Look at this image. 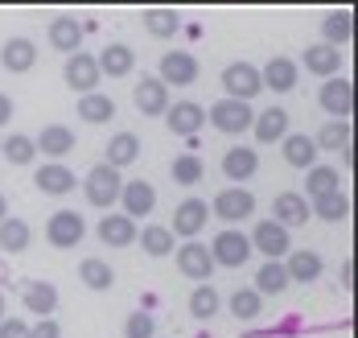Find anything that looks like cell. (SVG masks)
Wrapping results in <instances>:
<instances>
[{"instance_id":"4dcf8cb0","label":"cell","mask_w":358,"mask_h":338,"mask_svg":"<svg viewBox=\"0 0 358 338\" xmlns=\"http://www.w3.org/2000/svg\"><path fill=\"white\" fill-rule=\"evenodd\" d=\"M305 202H317L325 194H338L342 190V178H338V169L334 165H313V169H305Z\"/></svg>"},{"instance_id":"8fae6325","label":"cell","mask_w":358,"mask_h":338,"mask_svg":"<svg viewBox=\"0 0 358 338\" xmlns=\"http://www.w3.org/2000/svg\"><path fill=\"white\" fill-rule=\"evenodd\" d=\"M206 219H210V206L202 202V198H185V202H178V211H173V239H198V231L206 227Z\"/></svg>"},{"instance_id":"f1b7e54d","label":"cell","mask_w":358,"mask_h":338,"mask_svg":"<svg viewBox=\"0 0 358 338\" xmlns=\"http://www.w3.org/2000/svg\"><path fill=\"white\" fill-rule=\"evenodd\" d=\"M288 289H292V285H288L285 260H264L259 264V272H255V293H259V297H280Z\"/></svg>"},{"instance_id":"e0dca14e","label":"cell","mask_w":358,"mask_h":338,"mask_svg":"<svg viewBox=\"0 0 358 338\" xmlns=\"http://www.w3.org/2000/svg\"><path fill=\"white\" fill-rule=\"evenodd\" d=\"M157 78L165 87H189V83H198V58L185 54V50H173V54L161 58V75Z\"/></svg>"},{"instance_id":"8d00e7d4","label":"cell","mask_w":358,"mask_h":338,"mask_svg":"<svg viewBox=\"0 0 358 338\" xmlns=\"http://www.w3.org/2000/svg\"><path fill=\"white\" fill-rule=\"evenodd\" d=\"M78 281L87 285V289H95V293H103L115 285V272H111L108 260H99V256H87V260L78 264Z\"/></svg>"},{"instance_id":"816d5d0a","label":"cell","mask_w":358,"mask_h":338,"mask_svg":"<svg viewBox=\"0 0 358 338\" xmlns=\"http://www.w3.org/2000/svg\"><path fill=\"white\" fill-rule=\"evenodd\" d=\"M0 318H4V293H0Z\"/></svg>"},{"instance_id":"60d3db41","label":"cell","mask_w":358,"mask_h":338,"mask_svg":"<svg viewBox=\"0 0 358 338\" xmlns=\"http://www.w3.org/2000/svg\"><path fill=\"white\" fill-rule=\"evenodd\" d=\"M313 145L329 153H342L350 145V120H325V128L313 136Z\"/></svg>"},{"instance_id":"7dc6e473","label":"cell","mask_w":358,"mask_h":338,"mask_svg":"<svg viewBox=\"0 0 358 338\" xmlns=\"http://www.w3.org/2000/svg\"><path fill=\"white\" fill-rule=\"evenodd\" d=\"M0 338H29L25 318H0Z\"/></svg>"},{"instance_id":"cb8c5ba5","label":"cell","mask_w":358,"mask_h":338,"mask_svg":"<svg viewBox=\"0 0 358 338\" xmlns=\"http://www.w3.org/2000/svg\"><path fill=\"white\" fill-rule=\"evenodd\" d=\"M34 149L45 153V157H54V161H62L66 153H74V132L66 128V124H45V128L37 132Z\"/></svg>"},{"instance_id":"8992f818","label":"cell","mask_w":358,"mask_h":338,"mask_svg":"<svg viewBox=\"0 0 358 338\" xmlns=\"http://www.w3.org/2000/svg\"><path fill=\"white\" fill-rule=\"evenodd\" d=\"M206 120L215 124L218 132H227V136H243L251 128V120H255V112H251V104H239V99H218Z\"/></svg>"},{"instance_id":"f546056e","label":"cell","mask_w":358,"mask_h":338,"mask_svg":"<svg viewBox=\"0 0 358 338\" xmlns=\"http://www.w3.org/2000/svg\"><path fill=\"white\" fill-rule=\"evenodd\" d=\"M338 66H342V50H334V45H325V41H317V45L305 50V71H309V75L334 78Z\"/></svg>"},{"instance_id":"44dd1931","label":"cell","mask_w":358,"mask_h":338,"mask_svg":"<svg viewBox=\"0 0 358 338\" xmlns=\"http://www.w3.org/2000/svg\"><path fill=\"white\" fill-rule=\"evenodd\" d=\"M34 62H37V45L29 38H8L0 45V66L8 75H25V71H34Z\"/></svg>"},{"instance_id":"d590c367","label":"cell","mask_w":358,"mask_h":338,"mask_svg":"<svg viewBox=\"0 0 358 338\" xmlns=\"http://www.w3.org/2000/svg\"><path fill=\"white\" fill-rule=\"evenodd\" d=\"M144 29H148L152 38H161V41L178 38V29H181L178 8H144Z\"/></svg>"},{"instance_id":"ee69618b","label":"cell","mask_w":358,"mask_h":338,"mask_svg":"<svg viewBox=\"0 0 358 338\" xmlns=\"http://www.w3.org/2000/svg\"><path fill=\"white\" fill-rule=\"evenodd\" d=\"M0 153L13 161V165H29L37 157V149H34V136H21V132H13L8 141H0Z\"/></svg>"},{"instance_id":"9a60e30c","label":"cell","mask_w":358,"mask_h":338,"mask_svg":"<svg viewBox=\"0 0 358 338\" xmlns=\"http://www.w3.org/2000/svg\"><path fill=\"white\" fill-rule=\"evenodd\" d=\"M34 186L41 194H50V198H62V194H71L78 186V178H74V169H66L62 161H45V165H37Z\"/></svg>"},{"instance_id":"ac0fdd59","label":"cell","mask_w":358,"mask_h":338,"mask_svg":"<svg viewBox=\"0 0 358 338\" xmlns=\"http://www.w3.org/2000/svg\"><path fill=\"white\" fill-rule=\"evenodd\" d=\"M21 305L34 318H54V309H58V285H50V281H25L21 285Z\"/></svg>"},{"instance_id":"5b68a950","label":"cell","mask_w":358,"mask_h":338,"mask_svg":"<svg viewBox=\"0 0 358 338\" xmlns=\"http://www.w3.org/2000/svg\"><path fill=\"white\" fill-rule=\"evenodd\" d=\"M248 239H251V252H259L268 260H285L288 252H292V235L280 223H272V219H259Z\"/></svg>"},{"instance_id":"1f68e13d","label":"cell","mask_w":358,"mask_h":338,"mask_svg":"<svg viewBox=\"0 0 358 338\" xmlns=\"http://www.w3.org/2000/svg\"><path fill=\"white\" fill-rule=\"evenodd\" d=\"M136 157H141V136H136V132H115L108 141V161H103V165L124 169V165H132Z\"/></svg>"},{"instance_id":"7a4b0ae2","label":"cell","mask_w":358,"mask_h":338,"mask_svg":"<svg viewBox=\"0 0 358 338\" xmlns=\"http://www.w3.org/2000/svg\"><path fill=\"white\" fill-rule=\"evenodd\" d=\"M120 190H124V178H120V169H111V165H95V169H87V178H83L87 202L99 206V211H108L111 202H120Z\"/></svg>"},{"instance_id":"f907efd6","label":"cell","mask_w":358,"mask_h":338,"mask_svg":"<svg viewBox=\"0 0 358 338\" xmlns=\"http://www.w3.org/2000/svg\"><path fill=\"white\" fill-rule=\"evenodd\" d=\"M0 219H8V202H4V194H0Z\"/></svg>"},{"instance_id":"484cf974","label":"cell","mask_w":358,"mask_h":338,"mask_svg":"<svg viewBox=\"0 0 358 338\" xmlns=\"http://www.w3.org/2000/svg\"><path fill=\"white\" fill-rule=\"evenodd\" d=\"M50 45L58 50V54H78L83 50V25H78V17H58V21H50Z\"/></svg>"},{"instance_id":"e575fe53","label":"cell","mask_w":358,"mask_h":338,"mask_svg":"<svg viewBox=\"0 0 358 338\" xmlns=\"http://www.w3.org/2000/svg\"><path fill=\"white\" fill-rule=\"evenodd\" d=\"M29 239H34V231H29L25 219H0V252L21 256L29 248Z\"/></svg>"},{"instance_id":"d6a6232c","label":"cell","mask_w":358,"mask_h":338,"mask_svg":"<svg viewBox=\"0 0 358 338\" xmlns=\"http://www.w3.org/2000/svg\"><path fill=\"white\" fill-rule=\"evenodd\" d=\"M78 120H87V124H108V120H115V99L103 95V91L78 95Z\"/></svg>"},{"instance_id":"3957f363","label":"cell","mask_w":358,"mask_h":338,"mask_svg":"<svg viewBox=\"0 0 358 338\" xmlns=\"http://www.w3.org/2000/svg\"><path fill=\"white\" fill-rule=\"evenodd\" d=\"M215 219H222L227 227H239L243 219H251L255 215V194L243 186H227V190H218L215 194Z\"/></svg>"},{"instance_id":"7bdbcfd3","label":"cell","mask_w":358,"mask_h":338,"mask_svg":"<svg viewBox=\"0 0 358 338\" xmlns=\"http://www.w3.org/2000/svg\"><path fill=\"white\" fill-rule=\"evenodd\" d=\"M227 305H231V314H235V318H243V322H255V318H259V309H264V297H259L255 289H235Z\"/></svg>"},{"instance_id":"83f0119b","label":"cell","mask_w":358,"mask_h":338,"mask_svg":"<svg viewBox=\"0 0 358 338\" xmlns=\"http://www.w3.org/2000/svg\"><path fill=\"white\" fill-rule=\"evenodd\" d=\"M322 38H325V45H334V50L350 45V38H355V13H350V8H334L322 21Z\"/></svg>"},{"instance_id":"ab89813d","label":"cell","mask_w":358,"mask_h":338,"mask_svg":"<svg viewBox=\"0 0 358 338\" xmlns=\"http://www.w3.org/2000/svg\"><path fill=\"white\" fill-rule=\"evenodd\" d=\"M218 309H222V297H218L215 285H198V289L189 293V314H194L198 322H210Z\"/></svg>"},{"instance_id":"f6af8a7d","label":"cell","mask_w":358,"mask_h":338,"mask_svg":"<svg viewBox=\"0 0 358 338\" xmlns=\"http://www.w3.org/2000/svg\"><path fill=\"white\" fill-rule=\"evenodd\" d=\"M152 335H157V318H152V314H144V309L128 314V322H124V338H152Z\"/></svg>"},{"instance_id":"ffe728a7","label":"cell","mask_w":358,"mask_h":338,"mask_svg":"<svg viewBox=\"0 0 358 338\" xmlns=\"http://www.w3.org/2000/svg\"><path fill=\"white\" fill-rule=\"evenodd\" d=\"M296 62L285 58V54H276V58H268V66L259 71V83H264V91H276V95H285V91H296Z\"/></svg>"},{"instance_id":"ba28073f","label":"cell","mask_w":358,"mask_h":338,"mask_svg":"<svg viewBox=\"0 0 358 338\" xmlns=\"http://www.w3.org/2000/svg\"><path fill=\"white\" fill-rule=\"evenodd\" d=\"M120 202H124V219H148L152 211H157V186L152 182H144V178H136V182H124V190H120Z\"/></svg>"},{"instance_id":"9c48e42d","label":"cell","mask_w":358,"mask_h":338,"mask_svg":"<svg viewBox=\"0 0 358 338\" xmlns=\"http://www.w3.org/2000/svg\"><path fill=\"white\" fill-rule=\"evenodd\" d=\"M83 235H87V223H83V215L78 211H58V215H50V223H45V239L54 244V248H78L83 244Z\"/></svg>"},{"instance_id":"52a82bcc","label":"cell","mask_w":358,"mask_h":338,"mask_svg":"<svg viewBox=\"0 0 358 338\" xmlns=\"http://www.w3.org/2000/svg\"><path fill=\"white\" fill-rule=\"evenodd\" d=\"M317 104H322L329 120H350L355 115V83L350 78H325V87L317 91Z\"/></svg>"},{"instance_id":"836d02e7","label":"cell","mask_w":358,"mask_h":338,"mask_svg":"<svg viewBox=\"0 0 358 338\" xmlns=\"http://www.w3.org/2000/svg\"><path fill=\"white\" fill-rule=\"evenodd\" d=\"M99 239L108 248H128V244H136V223L124 215H108V219H99Z\"/></svg>"},{"instance_id":"74e56055","label":"cell","mask_w":358,"mask_h":338,"mask_svg":"<svg viewBox=\"0 0 358 338\" xmlns=\"http://www.w3.org/2000/svg\"><path fill=\"white\" fill-rule=\"evenodd\" d=\"M309 215L313 219H325V223H342V219H350V198L338 190V194H325L317 202H309Z\"/></svg>"},{"instance_id":"7402d4cb","label":"cell","mask_w":358,"mask_h":338,"mask_svg":"<svg viewBox=\"0 0 358 338\" xmlns=\"http://www.w3.org/2000/svg\"><path fill=\"white\" fill-rule=\"evenodd\" d=\"M95 62H99V75H108V78H128V75H132V66H136V54H132V45H124V41H111V45H103V54H99Z\"/></svg>"},{"instance_id":"30bf717a","label":"cell","mask_w":358,"mask_h":338,"mask_svg":"<svg viewBox=\"0 0 358 338\" xmlns=\"http://www.w3.org/2000/svg\"><path fill=\"white\" fill-rule=\"evenodd\" d=\"M62 78H66V87H74L78 95H91V91H99V62H95V54H71L66 58V71H62Z\"/></svg>"},{"instance_id":"6da1fadb","label":"cell","mask_w":358,"mask_h":338,"mask_svg":"<svg viewBox=\"0 0 358 338\" xmlns=\"http://www.w3.org/2000/svg\"><path fill=\"white\" fill-rule=\"evenodd\" d=\"M210 260H215V268H243L251 260V239L239 227H222L210 239Z\"/></svg>"},{"instance_id":"c3c4849f","label":"cell","mask_w":358,"mask_h":338,"mask_svg":"<svg viewBox=\"0 0 358 338\" xmlns=\"http://www.w3.org/2000/svg\"><path fill=\"white\" fill-rule=\"evenodd\" d=\"M342 289H355V260L342 264Z\"/></svg>"},{"instance_id":"d6986e66","label":"cell","mask_w":358,"mask_h":338,"mask_svg":"<svg viewBox=\"0 0 358 338\" xmlns=\"http://www.w3.org/2000/svg\"><path fill=\"white\" fill-rule=\"evenodd\" d=\"M322 252H313V248H301V252H288L285 260V272H288V285H313L317 276H322Z\"/></svg>"},{"instance_id":"7c38bea8","label":"cell","mask_w":358,"mask_h":338,"mask_svg":"<svg viewBox=\"0 0 358 338\" xmlns=\"http://www.w3.org/2000/svg\"><path fill=\"white\" fill-rule=\"evenodd\" d=\"M178 272H181V276H189V281H210V272H215L210 248H206V244H198V239L181 244V248H178Z\"/></svg>"},{"instance_id":"bcb514c9","label":"cell","mask_w":358,"mask_h":338,"mask_svg":"<svg viewBox=\"0 0 358 338\" xmlns=\"http://www.w3.org/2000/svg\"><path fill=\"white\" fill-rule=\"evenodd\" d=\"M29 338H62L58 318H37L34 326H29Z\"/></svg>"},{"instance_id":"b9f144b4","label":"cell","mask_w":358,"mask_h":338,"mask_svg":"<svg viewBox=\"0 0 358 338\" xmlns=\"http://www.w3.org/2000/svg\"><path fill=\"white\" fill-rule=\"evenodd\" d=\"M169 174H173V182H178V186H198V182H202V174H206V165H202V157L181 153L178 161L169 165Z\"/></svg>"},{"instance_id":"681fc988","label":"cell","mask_w":358,"mask_h":338,"mask_svg":"<svg viewBox=\"0 0 358 338\" xmlns=\"http://www.w3.org/2000/svg\"><path fill=\"white\" fill-rule=\"evenodd\" d=\"M8 120H13V99H8V95H0V128H4Z\"/></svg>"},{"instance_id":"4316f807","label":"cell","mask_w":358,"mask_h":338,"mask_svg":"<svg viewBox=\"0 0 358 338\" xmlns=\"http://www.w3.org/2000/svg\"><path fill=\"white\" fill-rule=\"evenodd\" d=\"M280 149H285V161L292 169H313L317 165V145L305 132H288L285 141H280Z\"/></svg>"},{"instance_id":"d4e9b609","label":"cell","mask_w":358,"mask_h":338,"mask_svg":"<svg viewBox=\"0 0 358 338\" xmlns=\"http://www.w3.org/2000/svg\"><path fill=\"white\" fill-rule=\"evenodd\" d=\"M251 132H255L259 145H276V141H285L288 136V112L285 108H268V112H259L255 120H251Z\"/></svg>"},{"instance_id":"2e32d148","label":"cell","mask_w":358,"mask_h":338,"mask_svg":"<svg viewBox=\"0 0 358 338\" xmlns=\"http://www.w3.org/2000/svg\"><path fill=\"white\" fill-rule=\"evenodd\" d=\"M165 124L173 136H194L202 124H206V108L194 104V99H181V104H169L165 108Z\"/></svg>"},{"instance_id":"277c9868","label":"cell","mask_w":358,"mask_h":338,"mask_svg":"<svg viewBox=\"0 0 358 338\" xmlns=\"http://www.w3.org/2000/svg\"><path fill=\"white\" fill-rule=\"evenodd\" d=\"M222 91H227V99L251 104V99L264 91V83H259V66H251V62H231V66L222 71Z\"/></svg>"},{"instance_id":"4fadbf2b","label":"cell","mask_w":358,"mask_h":338,"mask_svg":"<svg viewBox=\"0 0 358 338\" xmlns=\"http://www.w3.org/2000/svg\"><path fill=\"white\" fill-rule=\"evenodd\" d=\"M272 223H280L285 231L309 223V202H305V194H296V190L276 194V198H272Z\"/></svg>"},{"instance_id":"5bb4252c","label":"cell","mask_w":358,"mask_h":338,"mask_svg":"<svg viewBox=\"0 0 358 338\" xmlns=\"http://www.w3.org/2000/svg\"><path fill=\"white\" fill-rule=\"evenodd\" d=\"M132 104H136V112H144V115H165V108H169V87L157 75H144L141 83L132 87Z\"/></svg>"},{"instance_id":"f35d334b","label":"cell","mask_w":358,"mask_h":338,"mask_svg":"<svg viewBox=\"0 0 358 338\" xmlns=\"http://www.w3.org/2000/svg\"><path fill=\"white\" fill-rule=\"evenodd\" d=\"M136 244H141V248L148 252V256H169L178 239H173V231H169V227H161V223H148L144 231H136Z\"/></svg>"},{"instance_id":"603a6c76","label":"cell","mask_w":358,"mask_h":338,"mask_svg":"<svg viewBox=\"0 0 358 338\" xmlns=\"http://www.w3.org/2000/svg\"><path fill=\"white\" fill-rule=\"evenodd\" d=\"M255 169H259V153L248 149V145H235V149L222 153V174L239 186V182H248V178H255Z\"/></svg>"}]
</instances>
